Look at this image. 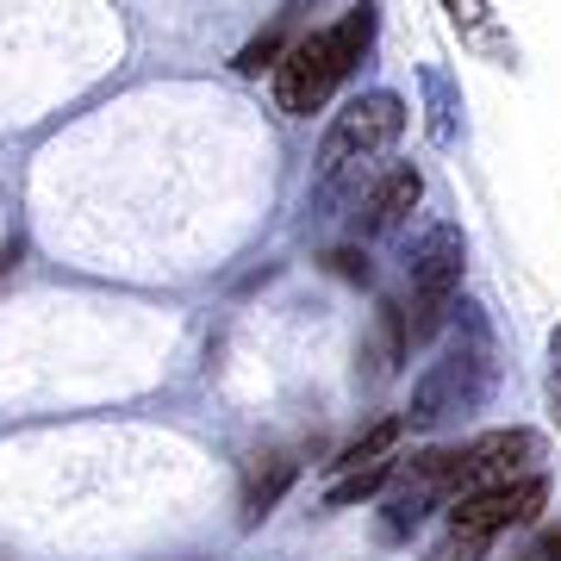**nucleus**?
<instances>
[{"label":"nucleus","mask_w":561,"mask_h":561,"mask_svg":"<svg viewBox=\"0 0 561 561\" xmlns=\"http://www.w3.org/2000/svg\"><path fill=\"white\" fill-rule=\"evenodd\" d=\"M419 201H424L419 169H387V175L375 181V194H368V201L356 206V219H350V238H356V243L381 238V231H393V225H400Z\"/></svg>","instance_id":"obj_6"},{"label":"nucleus","mask_w":561,"mask_h":561,"mask_svg":"<svg viewBox=\"0 0 561 561\" xmlns=\"http://www.w3.org/2000/svg\"><path fill=\"white\" fill-rule=\"evenodd\" d=\"M461 262H468V243H461L456 225H437V231H424V243H412V256H405V280H412L405 331H412V343L443 324V312L461 287Z\"/></svg>","instance_id":"obj_3"},{"label":"nucleus","mask_w":561,"mask_h":561,"mask_svg":"<svg viewBox=\"0 0 561 561\" xmlns=\"http://www.w3.org/2000/svg\"><path fill=\"white\" fill-rule=\"evenodd\" d=\"M275 57H280V38L268 32V38H256V44L238 57V69H243V76H262V69H275Z\"/></svg>","instance_id":"obj_12"},{"label":"nucleus","mask_w":561,"mask_h":561,"mask_svg":"<svg viewBox=\"0 0 561 561\" xmlns=\"http://www.w3.org/2000/svg\"><path fill=\"white\" fill-rule=\"evenodd\" d=\"M393 468H400V456H393V461H375V468H356V474H343V481H331L324 505H362L368 493H381V486L393 481Z\"/></svg>","instance_id":"obj_8"},{"label":"nucleus","mask_w":561,"mask_h":561,"mask_svg":"<svg viewBox=\"0 0 561 561\" xmlns=\"http://www.w3.org/2000/svg\"><path fill=\"white\" fill-rule=\"evenodd\" d=\"M400 131H405V101L400 94H387V88L356 94V101L337 113V125L324 131V144H319V201L312 206H331L337 194H350V175H356L362 162L381 157Z\"/></svg>","instance_id":"obj_2"},{"label":"nucleus","mask_w":561,"mask_h":561,"mask_svg":"<svg viewBox=\"0 0 561 561\" xmlns=\"http://www.w3.org/2000/svg\"><path fill=\"white\" fill-rule=\"evenodd\" d=\"M331 268H337L343 280H368V256H362V250H337V256H331Z\"/></svg>","instance_id":"obj_13"},{"label":"nucleus","mask_w":561,"mask_h":561,"mask_svg":"<svg viewBox=\"0 0 561 561\" xmlns=\"http://www.w3.org/2000/svg\"><path fill=\"white\" fill-rule=\"evenodd\" d=\"M530 561H561V530H542L537 549H530Z\"/></svg>","instance_id":"obj_14"},{"label":"nucleus","mask_w":561,"mask_h":561,"mask_svg":"<svg viewBox=\"0 0 561 561\" xmlns=\"http://www.w3.org/2000/svg\"><path fill=\"white\" fill-rule=\"evenodd\" d=\"M424 94H431V131H437V144H449L456 138V94H449L443 69H424Z\"/></svg>","instance_id":"obj_10"},{"label":"nucleus","mask_w":561,"mask_h":561,"mask_svg":"<svg viewBox=\"0 0 561 561\" xmlns=\"http://www.w3.org/2000/svg\"><path fill=\"white\" fill-rule=\"evenodd\" d=\"M549 505V481L542 474H518L505 486H486V493H468V500L449 505V530H468V537H500L512 524H530Z\"/></svg>","instance_id":"obj_5"},{"label":"nucleus","mask_w":561,"mask_h":561,"mask_svg":"<svg viewBox=\"0 0 561 561\" xmlns=\"http://www.w3.org/2000/svg\"><path fill=\"white\" fill-rule=\"evenodd\" d=\"M493 387V362H486V343H474V350H449V356L431 368L419 381V393H412V412H405V424H419V431H437L449 412H461V405H481V393Z\"/></svg>","instance_id":"obj_4"},{"label":"nucleus","mask_w":561,"mask_h":561,"mask_svg":"<svg viewBox=\"0 0 561 561\" xmlns=\"http://www.w3.org/2000/svg\"><path fill=\"white\" fill-rule=\"evenodd\" d=\"M368 44H375V7L362 0L350 7L343 20L319 25V32H306L280 50L275 62V101L280 113H294V119H312L324 101H331V88H337L362 57H368Z\"/></svg>","instance_id":"obj_1"},{"label":"nucleus","mask_w":561,"mask_h":561,"mask_svg":"<svg viewBox=\"0 0 561 561\" xmlns=\"http://www.w3.org/2000/svg\"><path fill=\"white\" fill-rule=\"evenodd\" d=\"M449 7V20H456V32L468 44H486V50H505L500 38H493V7L486 0H443Z\"/></svg>","instance_id":"obj_9"},{"label":"nucleus","mask_w":561,"mask_h":561,"mask_svg":"<svg viewBox=\"0 0 561 561\" xmlns=\"http://www.w3.org/2000/svg\"><path fill=\"white\" fill-rule=\"evenodd\" d=\"M556 393H561V350H556Z\"/></svg>","instance_id":"obj_15"},{"label":"nucleus","mask_w":561,"mask_h":561,"mask_svg":"<svg viewBox=\"0 0 561 561\" xmlns=\"http://www.w3.org/2000/svg\"><path fill=\"white\" fill-rule=\"evenodd\" d=\"M481 556H486V537H468V530H449L431 549V561H481Z\"/></svg>","instance_id":"obj_11"},{"label":"nucleus","mask_w":561,"mask_h":561,"mask_svg":"<svg viewBox=\"0 0 561 561\" xmlns=\"http://www.w3.org/2000/svg\"><path fill=\"white\" fill-rule=\"evenodd\" d=\"M294 474H300V461L294 456H262L256 468H250V481H243V524H262L268 512H275V500L294 486Z\"/></svg>","instance_id":"obj_7"}]
</instances>
